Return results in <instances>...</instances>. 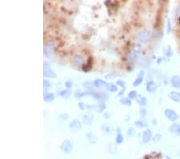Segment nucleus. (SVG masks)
<instances>
[{
    "instance_id": "obj_12",
    "label": "nucleus",
    "mask_w": 180,
    "mask_h": 159,
    "mask_svg": "<svg viewBox=\"0 0 180 159\" xmlns=\"http://www.w3.org/2000/svg\"><path fill=\"white\" fill-rule=\"evenodd\" d=\"M169 131L171 132V134H175V135H180V124L178 123H173L171 124L169 127Z\"/></svg>"
},
{
    "instance_id": "obj_13",
    "label": "nucleus",
    "mask_w": 180,
    "mask_h": 159,
    "mask_svg": "<svg viewBox=\"0 0 180 159\" xmlns=\"http://www.w3.org/2000/svg\"><path fill=\"white\" fill-rule=\"evenodd\" d=\"M171 86L175 88H180V76L178 75H175L171 79Z\"/></svg>"
},
{
    "instance_id": "obj_4",
    "label": "nucleus",
    "mask_w": 180,
    "mask_h": 159,
    "mask_svg": "<svg viewBox=\"0 0 180 159\" xmlns=\"http://www.w3.org/2000/svg\"><path fill=\"white\" fill-rule=\"evenodd\" d=\"M152 132L150 131V129H145L143 134H142V142L143 144H147V143L150 142V141L152 140Z\"/></svg>"
},
{
    "instance_id": "obj_29",
    "label": "nucleus",
    "mask_w": 180,
    "mask_h": 159,
    "mask_svg": "<svg viewBox=\"0 0 180 159\" xmlns=\"http://www.w3.org/2000/svg\"><path fill=\"white\" fill-rule=\"evenodd\" d=\"M106 108H107V105H106L105 103L104 102H100L97 106V112L103 113V111L106 110Z\"/></svg>"
},
{
    "instance_id": "obj_38",
    "label": "nucleus",
    "mask_w": 180,
    "mask_h": 159,
    "mask_svg": "<svg viewBox=\"0 0 180 159\" xmlns=\"http://www.w3.org/2000/svg\"><path fill=\"white\" fill-rule=\"evenodd\" d=\"M65 86H66V88H68V89L72 88V87H73V83H72V81H66V83H65Z\"/></svg>"
},
{
    "instance_id": "obj_5",
    "label": "nucleus",
    "mask_w": 180,
    "mask_h": 159,
    "mask_svg": "<svg viewBox=\"0 0 180 159\" xmlns=\"http://www.w3.org/2000/svg\"><path fill=\"white\" fill-rule=\"evenodd\" d=\"M69 129L73 133L79 132L80 129H82V123L80 122L79 120H76V119L73 120L69 124Z\"/></svg>"
},
{
    "instance_id": "obj_21",
    "label": "nucleus",
    "mask_w": 180,
    "mask_h": 159,
    "mask_svg": "<svg viewBox=\"0 0 180 159\" xmlns=\"http://www.w3.org/2000/svg\"><path fill=\"white\" fill-rule=\"evenodd\" d=\"M82 121H83V122L85 124H87V125H90V124H92L93 117L91 115H88V114H85V115L82 116Z\"/></svg>"
},
{
    "instance_id": "obj_42",
    "label": "nucleus",
    "mask_w": 180,
    "mask_h": 159,
    "mask_svg": "<svg viewBox=\"0 0 180 159\" xmlns=\"http://www.w3.org/2000/svg\"><path fill=\"white\" fill-rule=\"evenodd\" d=\"M78 106H79V108L82 111L85 110V108H86V106H85L84 103H82V102H79V104H78Z\"/></svg>"
},
{
    "instance_id": "obj_36",
    "label": "nucleus",
    "mask_w": 180,
    "mask_h": 159,
    "mask_svg": "<svg viewBox=\"0 0 180 159\" xmlns=\"http://www.w3.org/2000/svg\"><path fill=\"white\" fill-rule=\"evenodd\" d=\"M116 84L117 85L120 86L121 88H123V89L124 90L126 89V87H127L125 82H124L123 81H121V80H118V81H116Z\"/></svg>"
},
{
    "instance_id": "obj_31",
    "label": "nucleus",
    "mask_w": 180,
    "mask_h": 159,
    "mask_svg": "<svg viewBox=\"0 0 180 159\" xmlns=\"http://www.w3.org/2000/svg\"><path fill=\"white\" fill-rule=\"evenodd\" d=\"M137 96H138V93L135 90H132V91H130L129 93L127 94V97L130 100H134L136 99Z\"/></svg>"
},
{
    "instance_id": "obj_8",
    "label": "nucleus",
    "mask_w": 180,
    "mask_h": 159,
    "mask_svg": "<svg viewBox=\"0 0 180 159\" xmlns=\"http://www.w3.org/2000/svg\"><path fill=\"white\" fill-rule=\"evenodd\" d=\"M92 96L95 97V99L98 100L99 101L103 102L107 99V95L103 92H93Z\"/></svg>"
},
{
    "instance_id": "obj_20",
    "label": "nucleus",
    "mask_w": 180,
    "mask_h": 159,
    "mask_svg": "<svg viewBox=\"0 0 180 159\" xmlns=\"http://www.w3.org/2000/svg\"><path fill=\"white\" fill-rule=\"evenodd\" d=\"M44 101L52 102L55 100V94L52 92H46L43 97Z\"/></svg>"
},
{
    "instance_id": "obj_32",
    "label": "nucleus",
    "mask_w": 180,
    "mask_h": 159,
    "mask_svg": "<svg viewBox=\"0 0 180 159\" xmlns=\"http://www.w3.org/2000/svg\"><path fill=\"white\" fill-rule=\"evenodd\" d=\"M109 151L111 154H115L117 153V147L115 144H110L109 145Z\"/></svg>"
},
{
    "instance_id": "obj_23",
    "label": "nucleus",
    "mask_w": 180,
    "mask_h": 159,
    "mask_svg": "<svg viewBox=\"0 0 180 159\" xmlns=\"http://www.w3.org/2000/svg\"><path fill=\"white\" fill-rule=\"evenodd\" d=\"M120 103L122 104H123V105H126V106H128V107H130V106H131V104H132V102H131V100H130L128 97H121L120 98Z\"/></svg>"
},
{
    "instance_id": "obj_3",
    "label": "nucleus",
    "mask_w": 180,
    "mask_h": 159,
    "mask_svg": "<svg viewBox=\"0 0 180 159\" xmlns=\"http://www.w3.org/2000/svg\"><path fill=\"white\" fill-rule=\"evenodd\" d=\"M164 115L166 118V119H168L169 121H171L172 122L176 121L178 118L177 113L175 110H173V109H171V108H166V109H165Z\"/></svg>"
},
{
    "instance_id": "obj_35",
    "label": "nucleus",
    "mask_w": 180,
    "mask_h": 159,
    "mask_svg": "<svg viewBox=\"0 0 180 159\" xmlns=\"http://www.w3.org/2000/svg\"><path fill=\"white\" fill-rule=\"evenodd\" d=\"M161 138H162V135L160 134H157L153 137L152 141H154V142H159V141L161 140Z\"/></svg>"
},
{
    "instance_id": "obj_26",
    "label": "nucleus",
    "mask_w": 180,
    "mask_h": 159,
    "mask_svg": "<svg viewBox=\"0 0 180 159\" xmlns=\"http://www.w3.org/2000/svg\"><path fill=\"white\" fill-rule=\"evenodd\" d=\"M106 88H107L108 91H110V92H118V87H117L115 84H107V86H106Z\"/></svg>"
},
{
    "instance_id": "obj_16",
    "label": "nucleus",
    "mask_w": 180,
    "mask_h": 159,
    "mask_svg": "<svg viewBox=\"0 0 180 159\" xmlns=\"http://www.w3.org/2000/svg\"><path fill=\"white\" fill-rule=\"evenodd\" d=\"M83 61H84V58H83L82 55L77 54V55H75L73 62L75 66H81L83 64Z\"/></svg>"
},
{
    "instance_id": "obj_7",
    "label": "nucleus",
    "mask_w": 180,
    "mask_h": 159,
    "mask_svg": "<svg viewBox=\"0 0 180 159\" xmlns=\"http://www.w3.org/2000/svg\"><path fill=\"white\" fill-rule=\"evenodd\" d=\"M146 90L150 93H155L157 90V84L155 81L150 79V81L146 82Z\"/></svg>"
},
{
    "instance_id": "obj_40",
    "label": "nucleus",
    "mask_w": 180,
    "mask_h": 159,
    "mask_svg": "<svg viewBox=\"0 0 180 159\" xmlns=\"http://www.w3.org/2000/svg\"><path fill=\"white\" fill-rule=\"evenodd\" d=\"M43 68L44 70H47V69H50V64L47 61H44L43 63Z\"/></svg>"
},
{
    "instance_id": "obj_34",
    "label": "nucleus",
    "mask_w": 180,
    "mask_h": 159,
    "mask_svg": "<svg viewBox=\"0 0 180 159\" xmlns=\"http://www.w3.org/2000/svg\"><path fill=\"white\" fill-rule=\"evenodd\" d=\"M146 114H147V111H146V108H143V107L140 108V109H139V115L141 116L142 118H145Z\"/></svg>"
},
{
    "instance_id": "obj_15",
    "label": "nucleus",
    "mask_w": 180,
    "mask_h": 159,
    "mask_svg": "<svg viewBox=\"0 0 180 159\" xmlns=\"http://www.w3.org/2000/svg\"><path fill=\"white\" fill-rule=\"evenodd\" d=\"M135 100H136L137 103L140 106H142V107H144V106H146L147 104V99H146V97L142 96L141 94H138Z\"/></svg>"
},
{
    "instance_id": "obj_43",
    "label": "nucleus",
    "mask_w": 180,
    "mask_h": 159,
    "mask_svg": "<svg viewBox=\"0 0 180 159\" xmlns=\"http://www.w3.org/2000/svg\"><path fill=\"white\" fill-rule=\"evenodd\" d=\"M60 118H61L62 119H63V120H67V119L69 118V117H68V114H67V113H64L60 115Z\"/></svg>"
},
{
    "instance_id": "obj_25",
    "label": "nucleus",
    "mask_w": 180,
    "mask_h": 159,
    "mask_svg": "<svg viewBox=\"0 0 180 159\" xmlns=\"http://www.w3.org/2000/svg\"><path fill=\"white\" fill-rule=\"evenodd\" d=\"M71 92L69 89H65V90H62L61 92H59V96L63 98H69L71 97Z\"/></svg>"
},
{
    "instance_id": "obj_17",
    "label": "nucleus",
    "mask_w": 180,
    "mask_h": 159,
    "mask_svg": "<svg viewBox=\"0 0 180 159\" xmlns=\"http://www.w3.org/2000/svg\"><path fill=\"white\" fill-rule=\"evenodd\" d=\"M93 84L94 86L95 87V88H103L107 86V83L106 82V81H104L103 80H101V79H96V80H95L93 82Z\"/></svg>"
},
{
    "instance_id": "obj_30",
    "label": "nucleus",
    "mask_w": 180,
    "mask_h": 159,
    "mask_svg": "<svg viewBox=\"0 0 180 159\" xmlns=\"http://www.w3.org/2000/svg\"><path fill=\"white\" fill-rule=\"evenodd\" d=\"M166 33L167 34H170L171 32V31H172V23H171V21L170 18H168L167 20H166Z\"/></svg>"
},
{
    "instance_id": "obj_33",
    "label": "nucleus",
    "mask_w": 180,
    "mask_h": 159,
    "mask_svg": "<svg viewBox=\"0 0 180 159\" xmlns=\"http://www.w3.org/2000/svg\"><path fill=\"white\" fill-rule=\"evenodd\" d=\"M164 54L167 57H171V56L173 55V51H172L171 46H167V48H166L164 51Z\"/></svg>"
},
{
    "instance_id": "obj_47",
    "label": "nucleus",
    "mask_w": 180,
    "mask_h": 159,
    "mask_svg": "<svg viewBox=\"0 0 180 159\" xmlns=\"http://www.w3.org/2000/svg\"><path fill=\"white\" fill-rule=\"evenodd\" d=\"M165 159H171V157H169V156H166H166H165Z\"/></svg>"
},
{
    "instance_id": "obj_18",
    "label": "nucleus",
    "mask_w": 180,
    "mask_h": 159,
    "mask_svg": "<svg viewBox=\"0 0 180 159\" xmlns=\"http://www.w3.org/2000/svg\"><path fill=\"white\" fill-rule=\"evenodd\" d=\"M87 140L89 141V142L91 144H95L97 141H98V138H97V137L93 134V133H91V132H89V133H87Z\"/></svg>"
},
{
    "instance_id": "obj_10",
    "label": "nucleus",
    "mask_w": 180,
    "mask_h": 159,
    "mask_svg": "<svg viewBox=\"0 0 180 159\" xmlns=\"http://www.w3.org/2000/svg\"><path fill=\"white\" fill-rule=\"evenodd\" d=\"M168 98L176 103H180V92L172 91L168 93Z\"/></svg>"
},
{
    "instance_id": "obj_22",
    "label": "nucleus",
    "mask_w": 180,
    "mask_h": 159,
    "mask_svg": "<svg viewBox=\"0 0 180 159\" xmlns=\"http://www.w3.org/2000/svg\"><path fill=\"white\" fill-rule=\"evenodd\" d=\"M123 141H124V137H123V136L120 133L119 129H118V130H117V136L115 137V142H116L117 145H120V144L123 142Z\"/></svg>"
},
{
    "instance_id": "obj_37",
    "label": "nucleus",
    "mask_w": 180,
    "mask_h": 159,
    "mask_svg": "<svg viewBox=\"0 0 180 159\" xmlns=\"http://www.w3.org/2000/svg\"><path fill=\"white\" fill-rule=\"evenodd\" d=\"M50 87V81L47 80H44L43 81V88L45 90H48Z\"/></svg>"
},
{
    "instance_id": "obj_45",
    "label": "nucleus",
    "mask_w": 180,
    "mask_h": 159,
    "mask_svg": "<svg viewBox=\"0 0 180 159\" xmlns=\"http://www.w3.org/2000/svg\"><path fill=\"white\" fill-rule=\"evenodd\" d=\"M162 60H163V59H162V58H161V57L158 58V60H157V64H158V65H159L160 63L162 62Z\"/></svg>"
},
{
    "instance_id": "obj_39",
    "label": "nucleus",
    "mask_w": 180,
    "mask_h": 159,
    "mask_svg": "<svg viewBox=\"0 0 180 159\" xmlns=\"http://www.w3.org/2000/svg\"><path fill=\"white\" fill-rule=\"evenodd\" d=\"M134 134H135V129H133V128H130V129H128V131H127L128 136L132 137L133 135H134Z\"/></svg>"
},
{
    "instance_id": "obj_1",
    "label": "nucleus",
    "mask_w": 180,
    "mask_h": 159,
    "mask_svg": "<svg viewBox=\"0 0 180 159\" xmlns=\"http://www.w3.org/2000/svg\"><path fill=\"white\" fill-rule=\"evenodd\" d=\"M152 37V33L149 30H143L139 31L137 35V39L138 41L142 44H146L150 41Z\"/></svg>"
},
{
    "instance_id": "obj_41",
    "label": "nucleus",
    "mask_w": 180,
    "mask_h": 159,
    "mask_svg": "<svg viewBox=\"0 0 180 159\" xmlns=\"http://www.w3.org/2000/svg\"><path fill=\"white\" fill-rule=\"evenodd\" d=\"M175 17L177 18H179L180 17V4L178 5V7H177V9H176V12H175Z\"/></svg>"
},
{
    "instance_id": "obj_19",
    "label": "nucleus",
    "mask_w": 180,
    "mask_h": 159,
    "mask_svg": "<svg viewBox=\"0 0 180 159\" xmlns=\"http://www.w3.org/2000/svg\"><path fill=\"white\" fill-rule=\"evenodd\" d=\"M43 76L45 77H47V78H56V73L55 71L51 69H47V70H44L43 71Z\"/></svg>"
},
{
    "instance_id": "obj_2",
    "label": "nucleus",
    "mask_w": 180,
    "mask_h": 159,
    "mask_svg": "<svg viewBox=\"0 0 180 159\" xmlns=\"http://www.w3.org/2000/svg\"><path fill=\"white\" fill-rule=\"evenodd\" d=\"M73 145L70 140H65L60 145V150L65 154H69L72 151Z\"/></svg>"
},
{
    "instance_id": "obj_48",
    "label": "nucleus",
    "mask_w": 180,
    "mask_h": 159,
    "mask_svg": "<svg viewBox=\"0 0 180 159\" xmlns=\"http://www.w3.org/2000/svg\"><path fill=\"white\" fill-rule=\"evenodd\" d=\"M179 152H180V151H179Z\"/></svg>"
},
{
    "instance_id": "obj_46",
    "label": "nucleus",
    "mask_w": 180,
    "mask_h": 159,
    "mask_svg": "<svg viewBox=\"0 0 180 159\" xmlns=\"http://www.w3.org/2000/svg\"><path fill=\"white\" fill-rule=\"evenodd\" d=\"M124 92H125V90L122 89V90H121V92H119V94H118V95H119V97H120V96H122V95H123V93H124Z\"/></svg>"
},
{
    "instance_id": "obj_14",
    "label": "nucleus",
    "mask_w": 180,
    "mask_h": 159,
    "mask_svg": "<svg viewBox=\"0 0 180 159\" xmlns=\"http://www.w3.org/2000/svg\"><path fill=\"white\" fill-rule=\"evenodd\" d=\"M142 48L139 44H135V45L132 47V54L133 56H134L135 59H137V58H139V56H140Z\"/></svg>"
},
{
    "instance_id": "obj_28",
    "label": "nucleus",
    "mask_w": 180,
    "mask_h": 159,
    "mask_svg": "<svg viewBox=\"0 0 180 159\" xmlns=\"http://www.w3.org/2000/svg\"><path fill=\"white\" fill-rule=\"evenodd\" d=\"M91 65H92V58L90 57L88 61H87V65H85L83 67H82V70L85 71V72H87L91 68Z\"/></svg>"
},
{
    "instance_id": "obj_24",
    "label": "nucleus",
    "mask_w": 180,
    "mask_h": 159,
    "mask_svg": "<svg viewBox=\"0 0 180 159\" xmlns=\"http://www.w3.org/2000/svg\"><path fill=\"white\" fill-rule=\"evenodd\" d=\"M82 86L84 87L87 91H91V92H94V88H95V86H94L93 83H91L90 81H85L82 83Z\"/></svg>"
},
{
    "instance_id": "obj_11",
    "label": "nucleus",
    "mask_w": 180,
    "mask_h": 159,
    "mask_svg": "<svg viewBox=\"0 0 180 159\" xmlns=\"http://www.w3.org/2000/svg\"><path fill=\"white\" fill-rule=\"evenodd\" d=\"M101 131L103 133L104 135H107V136H109V135H111L113 134V131L114 129L112 128L110 124H103L101 127Z\"/></svg>"
},
{
    "instance_id": "obj_6",
    "label": "nucleus",
    "mask_w": 180,
    "mask_h": 159,
    "mask_svg": "<svg viewBox=\"0 0 180 159\" xmlns=\"http://www.w3.org/2000/svg\"><path fill=\"white\" fill-rule=\"evenodd\" d=\"M53 52H54V45L50 43H47L45 44L44 46V50H43V54L44 56L47 58L50 57L52 55Z\"/></svg>"
},
{
    "instance_id": "obj_27",
    "label": "nucleus",
    "mask_w": 180,
    "mask_h": 159,
    "mask_svg": "<svg viewBox=\"0 0 180 159\" xmlns=\"http://www.w3.org/2000/svg\"><path fill=\"white\" fill-rule=\"evenodd\" d=\"M135 125L137 127V128L143 129V128L146 127V123L143 120H138L135 121Z\"/></svg>"
},
{
    "instance_id": "obj_9",
    "label": "nucleus",
    "mask_w": 180,
    "mask_h": 159,
    "mask_svg": "<svg viewBox=\"0 0 180 159\" xmlns=\"http://www.w3.org/2000/svg\"><path fill=\"white\" fill-rule=\"evenodd\" d=\"M144 76H145V72L143 71H140L138 74V76H137V78L135 79L134 82H133V86L134 87H138L143 83V78Z\"/></svg>"
},
{
    "instance_id": "obj_44",
    "label": "nucleus",
    "mask_w": 180,
    "mask_h": 159,
    "mask_svg": "<svg viewBox=\"0 0 180 159\" xmlns=\"http://www.w3.org/2000/svg\"><path fill=\"white\" fill-rule=\"evenodd\" d=\"M110 117H111V113H108V112H104L103 113V118L105 119H109Z\"/></svg>"
}]
</instances>
